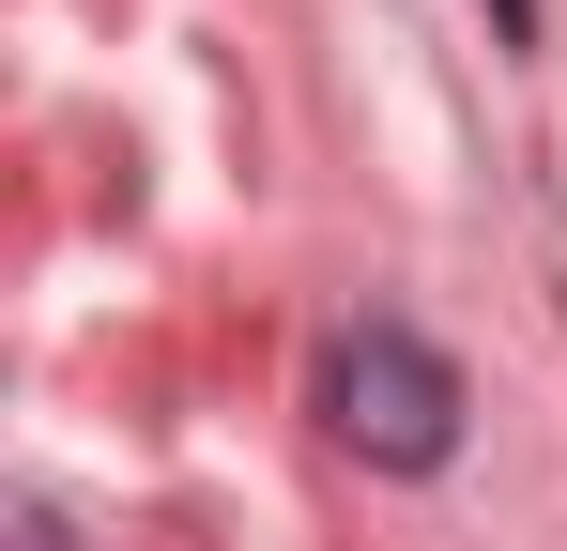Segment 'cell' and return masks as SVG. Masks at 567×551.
<instances>
[{
    "mask_svg": "<svg viewBox=\"0 0 567 551\" xmlns=\"http://www.w3.org/2000/svg\"><path fill=\"white\" fill-rule=\"evenodd\" d=\"M16 551H62V521H16Z\"/></svg>",
    "mask_w": 567,
    "mask_h": 551,
    "instance_id": "2",
    "label": "cell"
},
{
    "mask_svg": "<svg viewBox=\"0 0 567 551\" xmlns=\"http://www.w3.org/2000/svg\"><path fill=\"white\" fill-rule=\"evenodd\" d=\"M322 414H338L353 459L430 475V459L461 445V367L430 353V337H399V322H369V337H338V367H322Z\"/></svg>",
    "mask_w": 567,
    "mask_h": 551,
    "instance_id": "1",
    "label": "cell"
}]
</instances>
